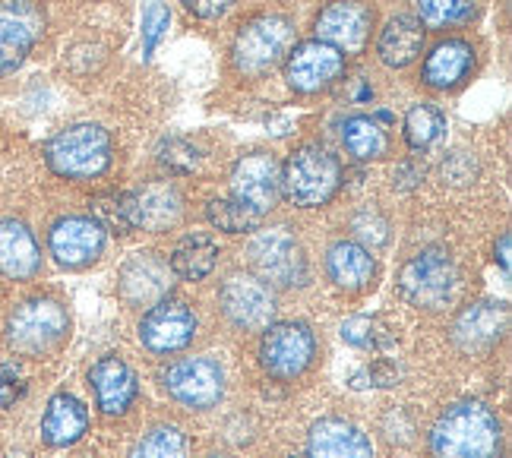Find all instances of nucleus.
Segmentation results:
<instances>
[{"instance_id": "f257e3e1", "label": "nucleus", "mask_w": 512, "mask_h": 458, "mask_svg": "<svg viewBox=\"0 0 512 458\" xmlns=\"http://www.w3.org/2000/svg\"><path fill=\"white\" fill-rule=\"evenodd\" d=\"M430 449L433 458H500V417L475 398L449 405L430 430Z\"/></svg>"}, {"instance_id": "f03ea898", "label": "nucleus", "mask_w": 512, "mask_h": 458, "mask_svg": "<svg viewBox=\"0 0 512 458\" xmlns=\"http://www.w3.org/2000/svg\"><path fill=\"white\" fill-rule=\"evenodd\" d=\"M111 136L98 124H73L54 133L45 146V162L57 177L67 181H92L111 168Z\"/></svg>"}, {"instance_id": "7ed1b4c3", "label": "nucleus", "mask_w": 512, "mask_h": 458, "mask_svg": "<svg viewBox=\"0 0 512 458\" xmlns=\"http://www.w3.org/2000/svg\"><path fill=\"white\" fill-rule=\"evenodd\" d=\"M342 187V162L320 143H307L288 155L282 168V193L298 209H320Z\"/></svg>"}, {"instance_id": "20e7f679", "label": "nucleus", "mask_w": 512, "mask_h": 458, "mask_svg": "<svg viewBox=\"0 0 512 458\" xmlns=\"http://www.w3.org/2000/svg\"><path fill=\"white\" fill-rule=\"evenodd\" d=\"M70 332L67 310L54 297H32L23 301L7 320V345L23 357H45L64 345Z\"/></svg>"}, {"instance_id": "39448f33", "label": "nucleus", "mask_w": 512, "mask_h": 458, "mask_svg": "<svg viewBox=\"0 0 512 458\" xmlns=\"http://www.w3.org/2000/svg\"><path fill=\"white\" fill-rule=\"evenodd\" d=\"M294 42V23L285 13H260L234 35L231 61L241 76H263L282 61Z\"/></svg>"}, {"instance_id": "423d86ee", "label": "nucleus", "mask_w": 512, "mask_h": 458, "mask_svg": "<svg viewBox=\"0 0 512 458\" xmlns=\"http://www.w3.org/2000/svg\"><path fill=\"white\" fill-rule=\"evenodd\" d=\"M402 297L418 310H443L459 294V269L452 256L440 247L415 253L399 272Z\"/></svg>"}, {"instance_id": "0eeeda50", "label": "nucleus", "mask_w": 512, "mask_h": 458, "mask_svg": "<svg viewBox=\"0 0 512 458\" xmlns=\"http://www.w3.org/2000/svg\"><path fill=\"white\" fill-rule=\"evenodd\" d=\"M250 266L269 288H301L307 282V256L291 228H266L250 241Z\"/></svg>"}, {"instance_id": "6e6552de", "label": "nucleus", "mask_w": 512, "mask_h": 458, "mask_svg": "<svg viewBox=\"0 0 512 458\" xmlns=\"http://www.w3.org/2000/svg\"><path fill=\"white\" fill-rule=\"evenodd\" d=\"M313 357H317V335L307 323L288 320L266 326L260 342V364L272 380H298L310 370Z\"/></svg>"}, {"instance_id": "1a4fd4ad", "label": "nucleus", "mask_w": 512, "mask_h": 458, "mask_svg": "<svg viewBox=\"0 0 512 458\" xmlns=\"http://www.w3.org/2000/svg\"><path fill=\"white\" fill-rule=\"evenodd\" d=\"M162 386L177 405L206 411L215 408L225 395V370L212 357H184L162 373Z\"/></svg>"}, {"instance_id": "9d476101", "label": "nucleus", "mask_w": 512, "mask_h": 458, "mask_svg": "<svg viewBox=\"0 0 512 458\" xmlns=\"http://www.w3.org/2000/svg\"><path fill=\"white\" fill-rule=\"evenodd\" d=\"M231 193L253 212H272L282 199V165L266 149L244 152L231 168Z\"/></svg>"}, {"instance_id": "9b49d317", "label": "nucleus", "mask_w": 512, "mask_h": 458, "mask_svg": "<svg viewBox=\"0 0 512 458\" xmlns=\"http://www.w3.org/2000/svg\"><path fill=\"white\" fill-rule=\"evenodd\" d=\"M45 35V13L35 0H0V76L23 67Z\"/></svg>"}, {"instance_id": "f8f14e48", "label": "nucleus", "mask_w": 512, "mask_h": 458, "mask_svg": "<svg viewBox=\"0 0 512 458\" xmlns=\"http://www.w3.org/2000/svg\"><path fill=\"white\" fill-rule=\"evenodd\" d=\"M345 73V54L332 45L310 38L288 51L285 61V83L301 95H317L332 89Z\"/></svg>"}, {"instance_id": "ddd939ff", "label": "nucleus", "mask_w": 512, "mask_h": 458, "mask_svg": "<svg viewBox=\"0 0 512 458\" xmlns=\"http://www.w3.org/2000/svg\"><path fill=\"white\" fill-rule=\"evenodd\" d=\"M219 301H222V313L228 320L247 332L266 329L272 323L275 310H279V304H275V291L263 282V278L247 275V272L228 275V282L219 291Z\"/></svg>"}, {"instance_id": "4468645a", "label": "nucleus", "mask_w": 512, "mask_h": 458, "mask_svg": "<svg viewBox=\"0 0 512 458\" xmlns=\"http://www.w3.org/2000/svg\"><path fill=\"white\" fill-rule=\"evenodd\" d=\"M373 7L367 0H329L320 10L313 32L320 42L332 45L342 54H361L370 42Z\"/></svg>"}, {"instance_id": "2eb2a0df", "label": "nucleus", "mask_w": 512, "mask_h": 458, "mask_svg": "<svg viewBox=\"0 0 512 458\" xmlns=\"http://www.w3.org/2000/svg\"><path fill=\"white\" fill-rule=\"evenodd\" d=\"M200 329V320L184 301H159L146 310L140 320V345L152 354H174L184 351Z\"/></svg>"}, {"instance_id": "dca6fc26", "label": "nucleus", "mask_w": 512, "mask_h": 458, "mask_svg": "<svg viewBox=\"0 0 512 458\" xmlns=\"http://www.w3.org/2000/svg\"><path fill=\"white\" fill-rule=\"evenodd\" d=\"M51 256L67 269H83L95 263L105 250V228L86 215H64L48 231Z\"/></svg>"}, {"instance_id": "f3484780", "label": "nucleus", "mask_w": 512, "mask_h": 458, "mask_svg": "<svg viewBox=\"0 0 512 458\" xmlns=\"http://www.w3.org/2000/svg\"><path fill=\"white\" fill-rule=\"evenodd\" d=\"M509 332V307L500 301H478L452 323V345L465 354H487Z\"/></svg>"}, {"instance_id": "a211bd4d", "label": "nucleus", "mask_w": 512, "mask_h": 458, "mask_svg": "<svg viewBox=\"0 0 512 458\" xmlns=\"http://www.w3.org/2000/svg\"><path fill=\"white\" fill-rule=\"evenodd\" d=\"M89 386L95 392V405L108 417H121L133 408L140 383H136L133 367L121 354H102L89 370Z\"/></svg>"}, {"instance_id": "6ab92c4d", "label": "nucleus", "mask_w": 512, "mask_h": 458, "mask_svg": "<svg viewBox=\"0 0 512 458\" xmlns=\"http://www.w3.org/2000/svg\"><path fill=\"white\" fill-rule=\"evenodd\" d=\"M174 272L159 253H136L121 269V297L130 307H155L171 294Z\"/></svg>"}, {"instance_id": "aec40b11", "label": "nucleus", "mask_w": 512, "mask_h": 458, "mask_svg": "<svg viewBox=\"0 0 512 458\" xmlns=\"http://www.w3.org/2000/svg\"><path fill=\"white\" fill-rule=\"evenodd\" d=\"M475 67H478L475 45L465 42V38H446V42H440L424 57L421 79H424V86L437 92H452L475 73Z\"/></svg>"}, {"instance_id": "412c9836", "label": "nucleus", "mask_w": 512, "mask_h": 458, "mask_svg": "<svg viewBox=\"0 0 512 458\" xmlns=\"http://www.w3.org/2000/svg\"><path fill=\"white\" fill-rule=\"evenodd\" d=\"M130 206H133V225L162 234L171 231L184 215V196L171 181H149L140 190L130 193Z\"/></svg>"}, {"instance_id": "4be33fe9", "label": "nucleus", "mask_w": 512, "mask_h": 458, "mask_svg": "<svg viewBox=\"0 0 512 458\" xmlns=\"http://www.w3.org/2000/svg\"><path fill=\"white\" fill-rule=\"evenodd\" d=\"M307 458H373V443L345 417H323L307 433Z\"/></svg>"}, {"instance_id": "5701e85b", "label": "nucleus", "mask_w": 512, "mask_h": 458, "mask_svg": "<svg viewBox=\"0 0 512 458\" xmlns=\"http://www.w3.org/2000/svg\"><path fill=\"white\" fill-rule=\"evenodd\" d=\"M0 272L13 282H29L42 272V250H38L35 234L19 218L0 222Z\"/></svg>"}, {"instance_id": "b1692460", "label": "nucleus", "mask_w": 512, "mask_h": 458, "mask_svg": "<svg viewBox=\"0 0 512 458\" xmlns=\"http://www.w3.org/2000/svg\"><path fill=\"white\" fill-rule=\"evenodd\" d=\"M424 26L418 16L411 13H399L392 16L389 23L383 26L380 32V42H377V54L380 61L389 67V70H402L408 64H415L421 51H424Z\"/></svg>"}, {"instance_id": "393cba45", "label": "nucleus", "mask_w": 512, "mask_h": 458, "mask_svg": "<svg viewBox=\"0 0 512 458\" xmlns=\"http://www.w3.org/2000/svg\"><path fill=\"white\" fill-rule=\"evenodd\" d=\"M326 275L342 291H364L377 275V260L358 241H336L326 253Z\"/></svg>"}, {"instance_id": "a878e982", "label": "nucleus", "mask_w": 512, "mask_h": 458, "mask_svg": "<svg viewBox=\"0 0 512 458\" xmlns=\"http://www.w3.org/2000/svg\"><path fill=\"white\" fill-rule=\"evenodd\" d=\"M86 427H89V411L70 392H57L42 414V440L51 449H64L73 446L76 440H83Z\"/></svg>"}, {"instance_id": "bb28decb", "label": "nucleus", "mask_w": 512, "mask_h": 458, "mask_svg": "<svg viewBox=\"0 0 512 458\" xmlns=\"http://www.w3.org/2000/svg\"><path fill=\"white\" fill-rule=\"evenodd\" d=\"M219 263V241L209 231H193L174 244L171 272L184 282H203Z\"/></svg>"}, {"instance_id": "cd10ccee", "label": "nucleus", "mask_w": 512, "mask_h": 458, "mask_svg": "<svg viewBox=\"0 0 512 458\" xmlns=\"http://www.w3.org/2000/svg\"><path fill=\"white\" fill-rule=\"evenodd\" d=\"M342 146L358 162H380L383 155H389V133L377 117L351 114L342 124Z\"/></svg>"}, {"instance_id": "c85d7f7f", "label": "nucleus", "mask_w": 512, "mask_h": 458, "mask_svg": "<svg viewBox=\"0 0 512 458\" xmlns=\"http://www.w3.org/2000/svg\"><path fill=\"white\" fill-rule=\"evenodd\" d=\"M446 136V117L437 105L418 102L411 105L405 114V143L415 152H427L433 146H440Z\"/></svg>"}, {"instance_id": "c756f323", "label": "nucleus", "mask_w": 512, "mask_h": 458, "mask_svg": "<svg viewBox=\"0 0 512 458\" xmlns=\"http://www.w3.org/2000/svg\"><path fill=\"white\" fill-rule=\"evenodd\" d=\"M206 218L212 228H219L225 234H244V231H256L263 225V215L238 203V199H209Z\"/></svg>"}, {"instance_id": "7c9ffc66", "label": "nucleus", "mask_w": 512, "mask_h": 458, "mask_svg": "<svg viewBox=\"0 0 512 458\" xmlns=\"http://www.w3.org/2000/svg\"><path fill=\"white\" fill-rule=\"evenodd\" d=\"M130 458H187V436L174 424H159L133 446Z\"/></svg>"}, {"instance_id": "2f4dec72", "label": "nucleus", "mask_w": 512, "mask_h": 458, "mask_svg": "<svg viewBox=\"0 0 512 458\" xmlns=\"http://www.w3.org/2000/svg\"><path fill=\"white\" fill-rule=\"evenodd\" d=\"M342 342L361 351H386L396 345V335L377 316H351L342 323Z\"/></svg>"}, {"instance_id": "473e14b6", "label": "nucleus", "mask_w": 512, "mask_h": 458, "mask_svg": "<svg viewBox=\"0 0 512 458\" xmlns=\"http://www.w3.org/2000/svg\"><path fill=\"white\" fill-rule=\"evenodd\" d=\"M475 16V0H418V19L424 29L462 26Z\"/></svg>"}, {"instance_id": "72a5a7b5", "label": "nucleus", "mask_w": 512, "mask_h": 458, "mask_svg": "<svg viewBox=\"0 0 512 458\" xmlns=\"http://www.w3.org/2000/svg\"><path fill=\"white\" fill-rule=\"evenodd\" d=\"M92 218L105 231H114V234H130V231H136L130 193H102V196H95L92 199Z\"/></svg>"}, {"instance_id": "f704fd0d", "label": "nucleus", "mask_w": 512, "mask_h": 458, "mask_svg": "<svg viewBox=\"0 0 512 458\" xmlns=\"http://www.w3.org/2000/svg\"><path fill=\"white\" fill-rule=\"evenodd\" d=\"M402 380V367L396 361H373L370 367L358 370L351 376V389H389V386H399Z\"/></svg>"}, {"instance_id": "c9c22d12", "label": "nucleus", "mask_w": 512, "mask_h": 458, "mask_svg": "<svg viewBox=\"0 0 512 458\" xmlns=\"http://www.w3.org/2000/svg\"><path fill=\"white\" fill-rule=\"evenodd\" d=\"M351 231L367 247H383L389 241V222L377 209H361L358 215H354Z\"/></svg>"}, {"instance_id": "e433bc0d", "label": "nucleus", "mask_w": 512, "mask_h": 458, "mask_svg": "<svg viewBox=\"0 0 512 458\" xmlns=\"http://www.w3.org/2000/svg\"><path fill=\"white\" fill-rule=\"evenodd\" d=\"M159 162L171 174H190L196 168V149L187 143V139H165L159 146Z\"/></svg>"}, {"instance_id": "4c0bfd02", "label": "nucleus", "mask_w": 512, "mask_h": 458, "mask_svg": "<svg viewBox=\"0 0 512 458\" xmlns=\"http://www.w3.org/2000/svg\"><path fill=\"white\" fill-rule=\"evenodd\" d=\"M168 23H171V13H168V10H165L162 4H152V7L146 10V19H143L146 54H152V51H155V45H159V38L165 35Z\"/></svg>"}, {"instance_id": "58836bf2", "label": "nucleus", "mask_w": 512, "mask_h": 458, "mask_svg": "<svg viewBox=\"0 0 512 458\" xmlns=\"http://www.w3.org/2000/svg\"><path fill=\"white\" fill-rule=\"evenodd\" d=\"M475 158L468 152H452L446 162H443V181L449 184H468L471 177H475Z\"/></svg>"}, {"instance_id": "ea45409f", "label": "nucleus", "mask_w": 512, "mask_h": 458, "mask_svg": "<svg viewBox=\"0 0 512 458\" xmlns=\"http://www.w3.org/2000/svg\"><path fill=\"white\" fill-rule=\"evenodd\" d=\"M421 181H424V165H418V162H399L396 165V171H392V187L396 190H415V187H421Z\"/></svg>"}, {"instance_id": "a19ab883", "label": "nucleus", "mask_w": 512, "mask_h": 458, "mask_svg": "<svg viewBox=\"0 0 512 458\" xmlns=\"http://www.w3.org/2000/svg\"><path fill=\"white\" fill-rule=\"evenodd\" d=\"M181 4L196 19H219V16H225L234 7V0H181Z\"/></svg>"}, {"instance_id": "79ce46f5", "label": "nucleus", "mask_w": 512, "mask_h": 458, "mask_svg": "<svg viewBox=\"0 0 512 458\" xmlns=\"http://www.w3.org/2000/svg\"><path fill=\"white\" fill-rule=\"evenodd\" d=\"M23 380H19L16 373H7V370H0V408H7L13 405L19 395H23Z\"/></svg>"}, {"instance_id": "37998d69", "label": "nucleus", "mask_w": 512, "mask_h": 458, "mask_svg": "<svg viewBox=\"0 0 512 458\" xmlns=\"http://www.w3.org/2000/svg\"><path fill=\"white\" fill-rule=\"evenodd\" d=\"M509 241H512V237L509 234H503L500 237V244H497V260H500V269L509 275Z\"/></svg>"}, {"instance_id": "c03bdc74", "label": "nucleus", "mask_w": 512, "mask_h": 458, "mask_svg": "<svg viewBox=\"0 0 512 458\" xmlns=\"http://www.w3.org/2000/svg\"><path fill=\"white\" fill-rule=\"evenodd\" d=\"M209 458H228V455H219V452H215V455H209Z\"/></svg>"}, {"instance_id": "a18cd8bd", "label": "nucleus", "mask_w": 512, "mask_h": 458, "mask_svg": "<svg viewBox=\"0 0 512 458\" xmlns=\"http://www.w3.org/2000/svg\"><path fill=\"white\" fill-rule=\"evenodd\" d=\"M291 458H301V455H291Z\"/></svg>"}]
</instances>
